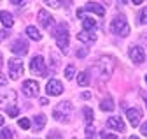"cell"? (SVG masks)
Listing matches in <instances>:
<instances>
[{
    "instance_id": "f546056e",
    "label": "cell",
    "mask_w": 147,
    "mask_h": 139,
    "mask_svg": "<svg viewBox=\"0 0 147 139\" xmlns=\"http://www.w3.org/2000/svg\"><path fill=\"white\" fill-rule=\"evenodd\" d=\"M140 23H142V25H145V11H142V12H140Z\"/></svg>"
},
{
    "instance_id": "7c38bea8",
    "label": "cell",
    "mask_w": 147,
    "mask_h": 139,
    "mask_svg": "<svg viewBox=\"0 0 147 139\" xmlns=\"http://www.w3.org/2000/svg\"><path fill=\"white\" fill-rule=\"evenodd\" d=\"M77 16L82 20V27L86 28V32H91L93 28H96V21H95L93 18H89V16H86L82 9H79V11H77Z\"/></svg>"
},
{
    "instance_id": "cb8c5ba5",
    "label": "cell",
    "mask_w": 147,
    "mask_h": 139,
    "mask_svg": "<svg viewBox=\"0 0 147 139\" xmlns=\"http://www.w3.org/2000/svg\"><path fill=\"white\" fill-rule=\"evenodd\" d=\"M18 125H20L21 129H25V130L32 127V123H30V120H28V118H21L20 121H18Z\"/></svg>"
},
{
    "instance_id": "3957f363",
    "label": "cell",
    "mask_w": 147,
    "mask_h": 139,
    "mask_svg": "<svg viewBox=\"0 0 147 139\" xmlns=\"http://www.w3.org/2000/svg\"><path fill=\"white\" fill-rule=\"evenodd\" d=\"M54 37H56V42H58V46L61 48V51H63V53H67L68 42H70V33H68L67 25H60L56 30H54Z\"/></svg>"
},
{
    "instance_id": "ba28073f",
    "label": "cell",
    "mask_w": 147,
    "mask_h": 139,
    "mask_svg": "<svg viewBox=\"0 0 147 139\" xmlns=\"http://www.w3.org/2000/svg\"><path fill=\"white\" fill-rule=\"evenodd\" d=\"M23 93L26 97H37L39 95V83L37 81H25L23 83Z\"/></svg>"
},
{
    "instance_id": "4fadbf2b",
    "label": "cell",
    "mask_w": 147,
    "mask_h": 139,
    "mask_svg": "<svg viewBox=\"0 0 147 139\" xmlns=\"http://www.w3.org/2000/svg\"><path fill=\"white\" fill-rule=\"evenodd\" d=\"M130 58H131L135 63H142V62L145 60V51H144V48L133 46V48L130 49Z\"/></svg>"
},
{
    "instance_id": "4dcf8cb0",
    "label": "cell",
    "mask_w": 147,
    "mask_h": 139,
    "mask_svg": "<svg viewBox=\"0 0 147 139\" xmlns=\"http://www.w3.org/2000/svg\"><path fill=\"white\" fill-rule=\"evenodd\" d=\"M84 55H86V49H77V57L79 58H82Z\"/></svg>"
},
{
    "instance_id": "836d02e7",
    "label": "cell",
    "mask_w": 147,
    "mask_h": 139,
    "mask_svg": "<svg viewBox=\"0 0 147 139\" xmlns=\"http://www.w3.org/2000/svg\"><path fill=\"white\" fill-rule=\"evenodd\" d=\"M47 102H49L47 99H40V104H42V106H47Z\"/></svg>"
},
{
    "instance_id": "e575fe53",
    "label": "cell",
    "mask_w": 147,
    "mask_h": 139,
    "mask_svg": "<svg viewBox=\"0 0 147 139\" xmlns=\"http://www.w3.org/2000/svg\"><path fill=\"white\" fill-rule=\"evenodd\" d=\"M2 125H4V116L0 114V127H2Z\"/></svg>"
},
{
    "instance_id": "9c48e42d",
    "label": "cell",
    "mask_w": 147,
    "mask_h": 139,
    "mask_svg": "<svg viewBox=\"0 0 147 139\" xmlns=\"http://www.w3.org/2000/svg\"><path fill=\"white\" fill-rule=\"evenodd\" d=\"M126 116H128V120H130V125H131V127H138L140 118H142V109L131 108V109L126 111Z\"/></svg>"
},
{
    "instance_id": "277c9868",
    "label": "cell",
    "mask_w": 147,
    "mask_h": 139,
    "mask_svg": "<svg viewBox=\"0 0 147 139\" xmlns=\"http://www.w3.org/2000/svg\"><path fill=\"white\" fill-rule=\"evenodd\" d=\"M70 113H72V102H61V104H58L56 106V109H54V113H53V116H54V120H58V121H67L70 120Z\"/></svg>"
},
{
    "instance_id": "6da1fadb",
    "label": "cell",
    "mask_w": 147,
    "mask_h": 139,
    "mask_svg": "<svg viewBox=\"0 0 147 139\" xmlns=\"http://www.w3.org/2000/svg\"><path fill=\"white\" fill-rule=\"evenodd\" d=\"M114 67H116V62L110 57H100L95 62V71H96L98 78H102V79H109L110 76H112Z\"/></svg>"
},
{
    "instance_id": "ffe728a7",
    "label": "cell",
    "mask_w": 147,
    "mask_h": 139,
    "mask_svg": "<svg viewBox=\"0 0 147 139\" xmlns=\"http://www.w3.org/2000/svg\"><path fill=\"white\" fill-rule=\"evenodd\" d=\"M100 108H102V111H112V109H114V102H112V99L107 97V99L100 100Z\"/></svg>"
},
{
    "instance_id": "9a60e30c",
    "label": "cell",
    "mask_w": 147,
    "mask_h": 139,
    "mask_svg": "<svg viewBox=\"0 0 147 139\" xmlns=\"http://www.w3.org/2000/svg\"><path fill=\"white\" fill-rule=\"evenodd\" d=\"M0 20H2V25H4L5 28H12L14 18L11 16V12H7V11H0Z\"/></svg>"
},
{
    "instance_id": "603a6c76",
    "label": "cell",
    "mask_w": 147,
    "mask_h": 139,
    "mask_svg": "<svg viewBox=\"0 0 147 139\" xmlns=\"http://www.w3.org/2000/svg\"><path fill=\"white\" fill-rule=\"evenodd\" d=\"M74 74H76V69H74V65H68V67L65 69V78H67V79H72Z\"/></svg>"
},
{
    "instance_id": "8fae6325",
    "label": "cell",
    "mask_w": 147,
    "mask_h": 139,
    "mask_svg": "<svg viewBox=\"0 0 147 139\" xmlns=\"http://www.w3.org/2000/svg\"><path fill=\"white\" fill-rule=\"evenodd\" d=\"M107 127L112 129V130H117V132H124L126 130V125L123 123V120L119 116H110L107 120Z\"/></svg>"
},
{
    "instance_id": "f1b7e54d",
    "label": "cell",
    "mask_w": 147,
    "mask_h": 139,
    "mask_svg": "<svg viewBox=\"0 0 147 139\" xmlns=\"http://www.w3.org/2000/svg\"><path fill=\"white\" fill-rule=\"evenodd\" d=\"M7 83V78L4 76V72H0V84H5Z\"/></svg>"
},
{
    "instance_id": "e0dca14e",
    "label": "cell",
    "mask_w": 147,
    "mask_h": 139,
    "mask_svg": "<svg viewBox=\"0 0 147 139\" xmlns=\"http://www.w3.org/2000/svg\"><path fill=\"white\" fill-rule=\"evenodd\" d=\"M77 39H81L82 42H95L96 41V35H95V33L93 32H79L77 33Z\"/></svg>"
},
{
    "instance_id": "2e32d148",
    "label": "cell",
    "mask_w": 147,
    "mask_h": 139,
    "mask_svg": "<svg viewBox=\"0 0 147 139\" xmlns=\"http://www.w3.org/2000/svg\"><path fill=\"white\" fill-rule=\"evenodd\" d=\"M86 9L91 11V12H95V14H98V16H103V14H105L103 5H100V4H96V2H88V4H86Z\"/></svg>"
},
{
    "instance_id": "5bb4252c",
    "label": "cell",
    "mask_w": 147,
    "mask_h": 139,
    "mask_svg": "<svg viewBox=\"0 0 147 139\" xmlns=\"http://www.w3.org/2000/svg\"><path fill=\"white\" fill-rule=\"evenodd\" d=\"M39 23L46 28V27L54 25V18L49 14V11H40V12H39Z\"/></svg>"
},
{
    "instance_id": "ac0fdd59",
    "label": "cell",
    "mask_w": 147,
    "mask_h": 139,
    "mask_svg": "<svg viewBox=\"0 0 147 139\" xmlns=\"http://www.w3.org/2000/svg\"><path fill=\"white\" fill-rule=\"evenodd\" d=\"M26 35L32 39V41H40L42 35H40V32L37 30L35 27H26Z\"/></svg>"
},
{
    "instance_id": "4316f807",
    "label": "cell",
    "mask_w": 147,
    "mask_h": 139,
    "mask_svg": "<svg viewBox=\"0 0 147 139\" xmlns=\"http://www.w3.org/2000/svg\"><path fill=\"white\" fill-rule=\"evenodd\" d=\"M100 137H102V139H117L114 134H105V132H102V134H100Z\"/></svg>"
},
{
    "instance_id": "8d00e7d4",
    "label": "cell",
    "mask_w": 147,
    "mask_h": 139,
    "mask_svg": "<svg viewBox=\"0 0 147 139\" xmlns=\"http://www.w3.org/2000/svg\"><path fill=\"white\" fill-rule=\"evenodd\" d=\"M2 62H4V58H2V55H0V65H2Z\"/></svg>"
},
{
    "instance_id": "d6a6232c",
    "label": "cell",
    "mask_w": 147,
    "mask_h": 139,
    "mask_svg": "<svg viewBox=\"0 0 147 139\" xmlns=\"http://www.w3.org/2000/svg\"><path fill=\"white\" fill-rule=\"evenodd\" d=\"M140 130H142V134H144V136H145V134H147V125H145V123H144V125H142V127H140Z\"/></svg>"
},
{
    "instance_id": "8992f818",
    "label": "cell",
    "mask_w": 147,
    "mask_h": 139,
    "mask_svg": "<svg viewBox=\"0 0 147 139\" xmlns=\"http://www.w3.org/2000/svg\"><path fill=\"white\" fill-rule=\"evenodd\" d=\"M30 71L33 74H46V62H44V57H33L30 60Z\"/></svg>"
},
{
    "instance_id": "d590c367",
    "label": "cell",
    "mask_w": 147,
    "mask_h": 139,
    "mask_svg": "<svg viewBox=\"0 0 147 139\" xmlns=\"http://www.w3.org/2000/svg\"><path fill=\"white\" fill-rule=\"evenodd\" d=\"M130 139H140V137H137V136H130Z\"/></svg>"
},
{
    "instance_id": "484cf974",
    "label": "cell",
    "mask_w": 147,
    "mask_h": 139,
    "mask_svg": "<svg viewBox=\"0 0 147 139\" xmlns=\"http://www.w3.org/2000/svg\"><path fill=\"white\" fill-rule=\"evenodd\" d=\"M18 113H20L18 106H9V108H7V114H9V116H12V118H14V116H18Z\"/></svg>"
},
{
    "instance_id": "d6986e66",
    "label": "cell",
    "mask_w": 147,
    "mask_h": 139,
    "mask_svg": "<svg viewBox=\"0 0 147 139\" xmlns=\"http://www.w3.org/2000/svg\"><path fill=\"white\" fill-rule=\"evenodd\" d=\"M33 130H37V132H39V130H42V127H44V123H46V116L44 114H37L35 118H33Z\"/></svg>"
},
{
    "instance_id": "7402d4cb",
    "label": "cell",
    "mask_w": 147,
    "mask_h": 139,
    "mask_svg": "<svg viewBox=\"0 0 147 139\" xmlns=\"http://www.w3.org/2000/svg\"><path fill=\"white\" fill-rule=\"evenodd\" d=\"M77 83H79L81 86L89 84V76H88V72H81V74L77 76Z\"/></svg>"
},
{
    "instance_id": "30bf717a",
    "label": "cell",
    "mask_w": 147,
    "mask_h": 139,
    "mask_svg": "<svg viewBox=\"0 0 147 139\" xmlns=\"http://www.w3.org/2000/svg\"><path fill=\"white\" fill-rule=\"evenodd\" d=\"M46 92H47V95H60L63 92V84L58 79H51L46 84Z\"/></svg>"
},
{
    "instance_id": "83f0119b",
    "label": "cell",
    "mask_w": 147,
    "mask_h": 139,
    "mask_svg": "<svg viewBox=\"0 0 147 139\" xmlns=\"http://www.w3.org/2000/svg\"><path fill=\"white\" fill-rule=\"evenodd\" d=\"M46 5H49V7H60V2H53V0H49V2H46Z\"/></svg>"
},
{
    "instance_id": "5b68a950",
    "label": "cell",
    "mask_w": 147,
    "mask_h": 139,
    "mask_svg": "<svg viewBox=\"0 0 147 139\" xmlns=\"http://www.w3.org/2000/svg\"><path fill=\"white\" fill-rule=\"evenodd\" d=\"M9 74H11V79L21 78V74H23V62L18 60V58H11L9 60Z\"/></svg>"
},
{
    "instance_id": "44dd1931",
    "label": "cell",
    "mask_w": 147,
    "mask_h": 139,
    "mask_svg": "<svg viewBox=\"0 0 147 139\" xmlns=\"http://www.w3.org/2000/svg\"><path fill=\"white\" fill-rule=\"evenodd\" d=\"M82 114H84V118H86V123H88V125H91V123H93V109L84 108Z\"/></svg>"
},
{
    "instance_id": "52a82bcc",
    "label": "cell",
    "mask_w": 147,
    "mask_h": 139,
    "mask_svg": "<svg viewBox=\"0 0 147 139\" xmlns=\"http://www.w3.org/2000/svg\"><path fill=\"white\" fill-rule=\"evenodd\" d=\"M11 49H12V53H16V55H26L28 53V41L26 39H23V37H20L12 46H11Z\"/></svg>"
},
{
    "instance_id": "1f68e13d",
    "label": "cell",
    "mask_w": 147,
    "mask_h": 139,
    "mask_svg": "<svg viewBox=\"0 0 147 139\" xmlns=\"http://www.w3.org/2000/svg\"><path fill=\"white\" fill-rule=\"evenodd\" d=\"M81 97H82V99H89L91 93H89V92H84V93H81Z\"/></svg>"
},
{
    "instance_id": "7a4b0ae2",
    "label": "cell",
    "mask_w": 147,
    "mask_h": 139,
    "mask_svg": "<svg viewBox=\"0 0 147 139\" xmlns=\"http://www.w3.org/2000/svg\"><path fill=\"white\" fill-rule=\"evenodd\" d=\"M110 30H112L116 35H121V37H128L130 33V25H128V20L124 14H117L116 18L112 20V25H110Z\"/></svg>"
},
{
    "instance_id": "d4e9b609",
    "label": "cell",
    "mask_w": 147,
    "mask_h": 139,
    "mask_svg": "<svg viewBox=\"0 0 147 139\" xmlns=\"http://www.w3.org/2000/svg\"><path fill=\"white\" fill-rule=\"evenodd\" d=\"M0 139H14V136H12V132L9 129H4L0 132Z\"/></svg>"
}]
</instances>
